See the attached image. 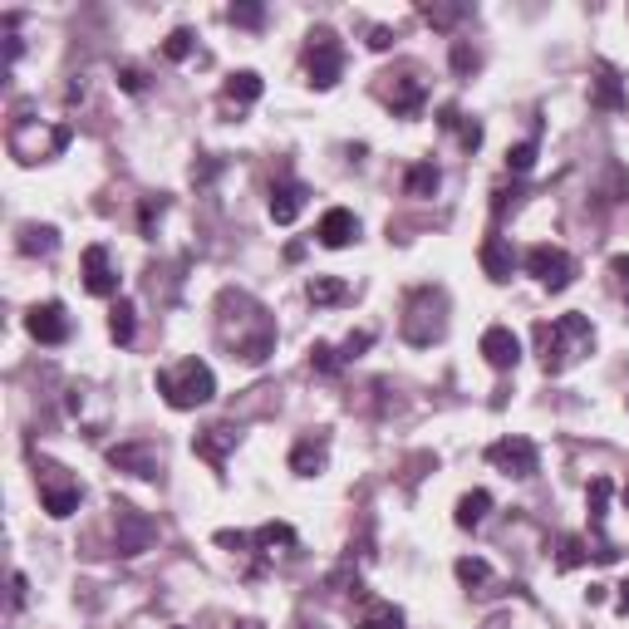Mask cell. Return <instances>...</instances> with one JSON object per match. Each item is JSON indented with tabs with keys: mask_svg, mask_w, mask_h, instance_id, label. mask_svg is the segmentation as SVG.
Here are the masks:
<instances>
[{
	"mask_svg": "<svg viewBox=\"0 0 629 629\" xmlns=\"http://www.w3.org/2000/svg\"><path fill=\"white\" fill-rule=\"evenodd\" d=\"M236 438H241V433H236L231 423H212V428H202V433L192 438V453L202 462H212V467H227V453L236 448Z\"/></svg>",
	"mask_w": 629,
	"mask_h": 629,
	"instance_id": "17",
	"label": "cell"
},
{
	"mask_svg": "<svg viewBox=\"0 0 629 629\" xmlns=\"http://www.w3.org/2000/svg\"><path fill=\"white\" fill-rule=\"evenodd\" d=\"M236 629H256V625H236Z\"/></svg>",
	"mask_w": 629,
	"mask_h": 629,
	"instance_id": "46",
	"label": "cell"
},
{
	"mask_svg": "<svg viewBox=\"0 0 629 629\" xmlns=\"http://www.w3.org/2000/svg\"><path fill=\"white\" fill-rule=\"evenodd\" d=\"M5 143H10V158H15V163H45V158H59V153L69 148V128H64V123L40 128V123L30 118V109L20 104L15 118H10Z\"/></svg>",
	"mask_w": 629,
	"mask_h": 629,
	"instance_id": "3",
	"label": "cell"
},
{
	"mask_svg": "<svg viewBox=\"0 0 629 629\" xmlns=\"http://www.w3.org/2000/svg\"><path fill=\"white\" fill-rule=\"evenodd\" d=\"M153 536H158V526H153L148 516L118 502V541H114L118 556H143V551L153 546Z\"/></svg>",
	"mask_w": 629,
	"mask_h": 629,
	"instance_id": "10",
	"label": "cell"
},
{
	"mask_svg": "<svg viewBox=\"0 0 629 629\" xmlns=\"http://www.w3.org/2000/svg\"><path fill=\"white\" fill-rule=\"evenodd\" d=\"M266 94V84H261V74H251V69H241V74H231L227 89H222V99L236 104V109H246V104H256Z\"/></svg>",
	"mask_w": 629,
	"mask_h": 629,
	"instance_id": "25",
	"label": "cell"
},
{
	"mask_svg": "<svg viewBox=\"0 0 629 629\" xmlns=\"http://www.w3.org/2000/svg\"><path fill=\"white\" fill-rule=\"evenodd\" d=\"M25 256H55L59 251V231L55 227H20V241H15Z\"/></svg>",
	"mask_w": 629,
	"mask_h": 629,
	"instance_id": "27",
	"label": "cell"
},
{
	"mask_svg": "<svg viewBox=\"0 0 629 629\" xmlns=\"http://www.w3.org/2000/svg\"><path fill=\"white\" fill-rule=\"evenodd\" d=\"M595 109H625V89H620V74L610 64H595Z\"/></svg>",
	"mask_w": 629,
	"mask_h": 629,
	"instance_id": "24",
	"label": "cell"
},
{
	"mask_svg": "<svg viewBox=\"0 0 629 629\" xmlns=\"http://www.w3.org/2000/svg\"><path fill=\"white\" fill-rule=\"evenodd\" d=\"M487 512H492V492H467V497L458 502V526L462 531H472V526L487 521Z\"/></svg>",
	"mask_w": 629,
	"mask_h": 629,
	"instance_id": "29",
	"label": "cell"
},
{
	"mask_svg": "<svg viewBox=\"0 0 629 629\" xmlns=\"http://www.w3.org/2000/svg\"><path fill=\"white\" fill-rule=\"evenodd\" d=\"M610 492H615V482H610V477H595V482H590V492H585V507H590V531L600 536V551H595V561H600V566H615V561H620V551L605 541V502H610Z\"/></svg>",
	"mask_w": 629,
	"mask_h": 629,
	"instance_id": "13",
	"label": "cell"
},
{
	"mask_svg": "<svg viewBox=\"0 0 629 629\" xmlns=\"http://www.w3.org/2000/svg\"><path fill=\"white\" fill-rule=\"evenodd\" d=\"M487 462H492V467H502L507 477H531V472L541 467V453H536V443H531V438L512 433V438H497V443L487 448Z\"/></svg>",
	"mask_w": 629,
	"mask_h": 629,
	"instance_id": "9",
	"label": "cell"
},
{
	"mask_svg": "<svg viewBox=\"0 0 629 629\" xmlns=\"http://www.w3.org/2000/svg\"><path fill=\"white\" fill-rule=\"evenodd\" d=\"M625 507H629V487H625Z\"/></svg>",
	"mask_w": 629,
	"mask_h": 629,
	"instance_id": "47",
	"label": "cell"
},
{
	"mask_svg": "<svg viewBox=\"0 0 629 629\" xmlns=\"http://www.w3.org/2000/svg\"><path fill=\"white\" fill-rule=\"evenodd\" d=\"M325 458H330V438H305L290 453V472L295 477H315V472H325Z\"/></svg>",
	"mask_w": 629,
	"mask_h": 629,
	"instance_id": "22",
	"label": "cell"
},
{
	"mask_svg": "<svg viewBox=\"0 0 629 629\" xmlns=\"http://www.w3.org/2000/svg\"><path fill=\"white\" fill-rule=\"evenodd\" d=\"M217 330H222V344H227L231 354H241L246 364H261L276 349L271 315L251 295H241V290H222V325Z\"/></svg>",
	"mask_w": 629,
	"mask_h": 629,
	"instance_id": "1",
	"label": "cell"
},
{
	"mask_svg": "<svg viewBox=\"0 0 629 629\" xmlns=\"http://www.w3.org/2000/svg\"><path fill=\"white\" fill-rule=\"evenodd\" d=\"M507 168H512L516 177H526V172L536 168V138H526V143H516L512 153H507Z\"/></svg>",
	"mask_w": 629,
	"mask_h": 629,
	"instance_id": "35",
	"label": "cell"
},
{
	"mask_svg": "<svg viewBox=\"0 0 629 629\" xmlns=\"http://www.w3.org/2000/svg\"><path fill=\"white\" fill-rule=\"evenodd\" d=\"M25 600H30V580H25V575L15 571V575H10V605H15V610H20V605H25Z\"/></svg>",
	"mask_w": 629,
	"mask_h": 629,
	"instance_id": "41",
	"label": "cell"
},
{
	"mask_svg": "<svg viewBox=\"0 0 629 629\" xmlns=\"http://www.w3.org/2000/svg\"><path fill=\"white\" fill-rule=\"evenodd\" d=\"M438 128H448V133H458V143L467 153H477L482 148V123H472V118H462L453 104L448 109H438Z\"/></svg>",
	"mask_w": 629,
	"mask_h": 629,
	"instance_id": "26",
	"label": "cell"
},
{
	"mask_svg": "<svg viewBox=\"0 0 629 629\" xmlns=\"http://www.w3.org/2000/svg\"><path fill=\"white\" fill-rule=\"evenodd\" d=\"M403 187H408V197H433L438 192V168L433 163H413L408 177H403Z\"/></svg>",
	"mask_w": 629,
	"mask_h": 629,
	"instance_id": "32",
	"label": "cell"
},
{
	"mask_svg": "<svg viewBox=\"0 0 629 629\" xmlns=\"http://www.w3.org/2000/svg\"><path fill=\"white\" fill-rule=\"evenodd\" d=\"M305 197H310V187L300 182V177H281V182H271V222L276 227H290L300 212H305Z\"/></svg>",
	"mask_w": 629,
	"mask_h": 629,
	"instance_id": "14",
	"label": "cell"
},
{
	"mask_svg": "<svg viewBox=\"0 0 629 629\" xmlns=\"http://www.w3.org/2000/svg\"><path fill=\"white\" fill-rule=\"evenodd\" d=\"M389 45H394V30H389V25H374V30H369V50H389Z\"/></svg>",
	"mask_w": 629,
	"mask_h": 629,
	"instance_id": "44",
	"label": "cell"
},
{
	"mask_svg": "<svg viewBox=\"0 0 629 629\" xmlns=\"http://www.w3.org/2000/svg\"><path fill=\"white\" fill-rule=\"evenodd\" d=\"M320 246H330V251H340V246H349L354 236H359V222H354V212L349 207H330L325 217H320Z\"/></svg>",
	"mask_w": 629,
	"mask_h": 629,
	"instance_id": "20",
	"label": "cell"
},
{
	"mask_svg": "<svg viewBox=\"0 0 629 629\" xmlns=\"http://www.w3.org/2000/svg\"><path fill=\"white\" fill-rule=\"evenodd\" d=\"M610 276H615V290L629 295V256H610Z\"/></svg>",
	"mask_w": 629,
	"mask_h": 629,
	"instance_id": "38",
	"label": "cell"
},
{
	"mask_svg": "<svg viewBox=\"0 0 629 629\" xmlns=\"http://www.w3.org/2000/svg\"><path fill=\"white\" fill-rule=\"evenodd\" d=\"M109 462L128 477H158L163 472V458H158L153 443H118V448H109Z\"/></svg>",
	"mask_w": 629,
	"mask_h": 629,
	"instance_id": "15",
	"label": "cell"
},
{
	"mask_svg": "<svg viewBox=\"0 0 629 629\" xmlns=\"http://www.w3.org/2000/svg\"><path fill=\"white\" fill-rule=\"evenodd\" d=\"M133 325H138L133 300H118L114 310H109V335H114V344H133Z\"/></svg>",
	"mask_w": 629,
	"mask_h": 629,
	"instance_id": "31",
	"label": "cell"
},
{
	"mask_svg": "<svg viewBox=\"0 0 629 629\" xmlns=\"http://www.w3.org/2000/svg\"><path fill=\"white\" fill-rule=\"evenodd\" d=\"M84 290L89 295H118V271L114 261H109V246H89L84 251Z\"/></svg>",
	"mask_w": 629,
	"mask_h": 629,
	"instance_id": "16",
	"label": "cell"
},
{
	"mask_svg": "<svg viewBox=\"0 0 629 629\" xmlns=\"http://www.w3.org/2000/svg\"><path fill=\"white\" fill-rule=\"evenodd\" d=\"M526 271L546 290H566L575 281V261L561 246H531V251H526Z\"/></svg>",
	"mask_w": 629,
	"mask_h": 629,
	"instance_id": "8",
	"label": "cell"
},
{
	"mask_svg": "<svg viewBox=\"0 0 629 629\" xmlns=\"http://www.w3.org/2000/svg\"><path fill=\"white\" fill-rule=\"evenodd\" d=\"M25 330H30V340L40 344H64L69 340V315H64V305L59 300H45V305H30V315H25Z\"/></svg>",
	"mask_w": 629,
	"mask_h": 629,
	"instance_id": "11",
	"label": "cell"
},
{
	"mask_svg": "<svg viewBox=\"0 0 629 629\" xmlns=\"http://www.w3.org/2000/svg\"><path fill=\"white\" fill-rule=\"evenodd\" d=\"M305 74H310V84L315 89H335L344 74V45L335 40V30H310V40H305Z\"/></svg>",
	"mask_w": 629,
	"mask_h": 629,
	"instance_id": "6",
	"label": "cell"
},
{
	"mask_svg": "<svg viewBox=\"0 0 629 629\" xmlns=\"http://www.w3.org/2000/svg\"><path fill=\"white\" fill-rule=\"evenodd\" d=\"M477 261H482V271L492 276V281H512V271H516V256H512V246H507V236H487L482 241V251H477Z\"/></svg>",
	"mask_w": 629,
	"mask_h": 629,
	"instance_id": "21",
	"label": "cell"
},
{
	"mask_svg": "<svg viewBox=\"0 0 629 629\" xmlns=\"http://www.w3.org/2000/svg\"><path fill=\"white\" fill-rule=\"evenodd\" d=\"M516 202V187H497V192H492V217H497V222H502V217H507V207H512Z\"/></svg>",
	"mask_w": 629,
	"mask_h": 629,
	"instance_id": "39",
	"label": "cell"
},
{
	"mask_svg": "<svg viewBox=\"0 0 629 629\" xmlns=\"http://www.w3.org/2000/svg\"><path fill=\"white\" fill-rule=\"evenodd\" d=\"M118 84H123L128 94H143V89H148V79H143V69H118Z\"/></svg>",
	"mask_w": 629,
	"mask_h": 629,
	"instance_id": "40",
	"label": "cell"
},
{
	"mask_svg": "<svg viewBox=\"0 0 629 629\" xmlns=\"http://www.w3.org/2000/svg\"><path fill=\"white\" fill-rule=\"evenodd\" d=\"M384 79H394V74H384ZM384 99H389V109L399 118H413L423 109V99H428V89H423V79L418 74H399L394 84H384Z\"/></svg>",
	"mask_w": 629,
	"mask_h": 629,
	"instance_id": "18",
	"label": "cell"
},
{
	"mask_svg": "<svg viewBox=\"0 0 629 629\" xmlns=\"http://www.w3.org/2000/svg\"><path fill=\"white\" fill-rule=\"evenodd\" d=\"M615 590H620V610L629 615V580H625V585H615Z\"/></svg>",
	"mask_w": 629,
	"mask_h": 629,
	"instance_id": "45",
	"label": "cell"
},
{
	"mask_svg": "<svg viewBox=\"0 0 629 629\" xmlns=\"http://www.w3.org/2000/svg\"><path fill=\"white\" fill-rule=\"evenodd\" d=\"M359 629H403V610L399 605H389V600H369V610H364Z\"/></svg>",
	"mask_w": 629,
	"mask_h": 629,
	"instance_id": "30",
	"label": "cell"
},
{
	"mask_svg": "<svg viewBox=\"0 0 629 629\" xmlns=\"http://www.w3.org/2000/svg\"><path fill=\"white\" fill-rule=\"evenodd\" d=\"M369 344H374V330H359V335H349L340 349H330V344H315V349H310V369H315V374H340L344 364H354V359H359Z\"/></svg>",
	"mask_w": 629,
	"mask_h": 629,
	"instance_id": "12",
	"label": "cell"
},
{
	"mask_svg": "<svg viewBox=\"0 0 629 629\" xmlns=\"http://www.w3.org/2000/svg\"><path fill=\"white\" fill-rule=\"evenodd\" d=\"M305 295H310V305H344V300H349V286L335 281V276H310Z\"/></svg>",
	"mask_w": 629,
	"mask_h": 629,
	"instance_id": "28",
	"label": "cell"
},
{
	"mask_svg": "<svg viewBox=\"0 0 629 629\" xmlns=\"http://www.w3.org/2000/svg\"><path fill=\"white\" fill-rule=\"evenodd\" d=\"M458 580L467 590H482V585H492V566L482 561V556H462L458 561Z\"/></svg>",
	"mask_w": 629,
	"mask_h": 629,
	"instance_id": "33",
	"label": "cell"
},
{
	"mask_svg": "<svg viewBox=\"0 0 629 629\" xmlns=\"http://www.w3.org/2000/svg\"><path fill=\"white\" fill-rule=\"evenodd\" d=\"M595 344V330L585 315H556V320H541L536 325V354H541V369L546 374H566L575 359H585Z\"/></svg>",
	"mask_w": 629,
	"mask_h": 629,
	"instance_id": "2",
	"label": "cell"
},
{
	"mask_svg": "<svg viewBox=\"0 0 629 629\" xmlns=\"http://www.w3.org/2000/svg\"><path fill=\"white\" fill-rule=\"evenodd\" d=\"M482 354H487V364H492V369H502V374H507V369H516V359H521V340H516L507 325H492V330L482 335Z\"/></svg>",
	"mask_w": 629,
	"mask_h": 629,
	"instance_id": "19",
	"label": "cell"
},
{
	"mask_svg": "<svg viewBox=\"0 0 629 629\" xmlns=\"http://www.w3.org/2000/svg\"><path fill=\"white\" fill-rule=\"evenodd\" d=\"M585 561H590L585 541H580V536H566V541H561V556H556V566H561V571H575V566H585Z\"/></svg>",
	"mask_w": 629,
	"mask_h": 629,
	"instance_id": "34",
	"label": "cell"
},
{
	"mask_svg": "<svg viewBox=\"0 0 629 629\" xmlns=\"http://www.w3.org/2000/svg\"><path fill=\"white\" fill-rule=\"evenodd\" d=\"M163 55H168V59H187V55H192V30H172L168 40H163Z\"/></svg>",
	"mask_w": 629,
	"mask_h": 629,
	"instance_id": "37",
	"label": "cell"
},
{
	"mask_svg": "<svg viewBox=\"0 0 629 629\" xmlns=\"http://www.w3.org/2000/svg\"><path fill=\"white\" fill-rule=\"evenodd\" d=\"M158 217H163V197H158V202L148 197V202H143V236H153V222H158Z\"/></svg>",
	"mask_w": 629,
	"mask_h": 629,
	"instance_id": "43",
	"label": "cell"
},
{
	"mask_svg": "<svg viewBox=\"0 0 629 629\" xmlns=\"http://www.w3.org/2000/svg\"><path fill=\"white\" fill-rule=\"evenodd\" d=\"M453 69H458V74H472V69H477V55H472L467 45H453Z\"/></svg>",
	"mask_w": 629,
	"mask_h": 629,
	"instance_id": "42",
	"label": "cell"
},
{
	"mask_svg": "<svg viewBox=\"0 0 629 629\" xmlns=\"http://www.w3.org/2000/svg\"><path fill=\"white\" fill-rule=\"evenodd\" d=\"M227 20H231V25H246V30H256V25H266V5H231Z\"/></svg>",
	"mask_w": 629,
	"mask_h": 629,
	"instance_id": "36",
	"label": "cell"
},
{
	"mask_svg": "<svg viewBox=\"0 0 629 629\" xmlns=\"http://www.w3.org/2000/svg\"><path fill=\"white\" fill-rule=\"evenodd\" d=\"M158 394L168 399V408L187 413V408H202V403L217 394V379L202 359H182L177 369H163L158 374Z\"/></svg>",
	"mask_w": 629,
	"mask_h": 629,
	"instance_id": "4",
	"label": "cell"
},
{
	"mask_svg": "<svg viewBox=\"0 0 629 629\" xmlns=\"http://www.w3.org/2000/svg\"><path fill=\"white\" fill-rule=\"evenodd\" d=\"M251 546H261V561H276L281 551H295V531H290L286 521H266V526L251 536Z\"/></svg>",
	"mask_w": 629,
	"mask_h": 629,
	"instance_id": "23",
	"label": "cell"
},
{
	"mask_svg": "<svg viewBox=\"0 0 629 629\" xmlns=\"http://www.w3.org/2000/svg\"><path fill=\"white\" fill-rule=\"evenodd\" d=\"M443 310H448V300H443V290L438 286H418L408 295V305H403V340L418 344V349H428L433 340H443Z\"/></svg>",
	"mask_w": 629,
	"mask_h": 629,
	"instance_id": "5",
	"label": "cell"
},
{
	"mask_svg": "<svg viewBox=\"0 0 629 629\" xmlns=\"http://www.w3.org/2000/svg\"><path fill=\"white\" fill-rule=\"evenodd\" d=\"M79 502H84V487L74 477H64V467L45 462L40 467V507L50 516H69V512H79Z\"/></svg>",
	"mask_w": 629,
	"mask_h": 629,
	"instance_id": "7",
	"label": "cell"
}]
</instances>
